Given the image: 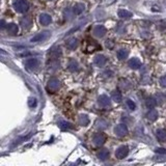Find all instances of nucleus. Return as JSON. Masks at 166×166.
<instances>
[{"label": "nucleus", "instance_id": "1", "mask_svg": "<svg viewBox=\"0 0 166 166\" xmlns=\"http://www.w3.org/2000/svg\"><path fill=\"white\" fill-rule=\"evenodd\" d=\"M13 7L19 14H24L29 9V3L27 0H14Z\"/></svg>", "mask_w": 166, "mask_h": 166}, {"label": "nucleus", "instance_id": "2", "mask_svg": "<svg viewBox=\"0 0 166 166\" xmlns=\"http://www.w3.org/2000/svg\"><path fill=\"white\" fill-rule=\"evenodd\" d=\"M60 87V82L57 78L52 77L49 79L48 84H47V89L49 90V92H57Z\"/></svg>", "mask_w": 166, "mask_h": 166}, {"label": "nucleus", "instance_id": "3", "mask_svg": "<svg viewBox=\"0 0 166 166\" xmlns=\"http://www.w3.org/2000/svg\"><path fill=\"white\" fill-rule=\"evenodd\" d=\"M114 133L118 137H124L128 134V127L126 124H118L114 128Z\"/></svg>", "mask_w": 166, "mask_h": 166}, {"label": "nucleus", "instance_id": "4", "mask_svg": "<svg viewBox=\"0 0 166 166\" xmlns=\"http://www.w3.org/2000/svg\"><path fill=\"white\" fill-rule=\"evenodd\" d=\"M51 35V32L50 31H43V32H40V33H37V35L32 37L30 42L32 43H39V42H44V41H46L49 37Z\"/></svg>", "mask_w": 166, "mask_h": 166}, {"label": "nucleus", "instance_id": "5", "mask_svg": "<svg viewBox=\"0 0 166 166\" xmlns=\"http://www.w3.org/2000/svg\"><path fill=\"white\" fill-rule=\"evenodd\" d=\"M128 154H129V147L127 145H120L115 152V157L122 160V159H125L128 156Z\"/></svg>", "mask_w": 166, "mask_h": 166}, {"label": "nucleus", "instance_id": "6", "mask_svg": "<svg viewBox=\"0 0 166 166\" xmlns=\"http://www.w3.org/2000/svg\"><path fill=\"white\" fill-rule=\"evenodd\" d=\"M92 141L96 145H103L105 141H106V136L103 134V133H97V134L94 135L92 137Z\"/></svg>", "mask_w": 166, "mask_h": 166}, {"label": "nucleus", "instance_id": "7", "mask_svg": "<svg viewBox=\"0 0 166 166\" xmlns=\"http://www.w3.org/2000/svg\"><path fill=\"white\" fill-rule=\"evenodd\" d=\"M40 66V61L37 58H28L25 61V66L29 70H35Z\"/></svg>", "mask_w": 166, "mask_h": 166}, {"label": "nucleus", "instance_id": "8", "mask_svg": "<svg viewBox=\"0 0 166 166\" xmlns=\"http://www.w3.org/2000/svg\"><path fill=\"white\" fill-rule=\"evenodd\" d=\"M66 46L69 50H75L79 46V41L76 37H71L66 42Z\"/></svg>", "mask_w": 166, "mask_h": 166}, {"label": "nucleus", "instance_id": "9", "mask_svg": "<svg viewBox=\"0 0 166 166\" xmlns=\"http://www.w3.org/2000/svg\"><path fill=\"white\" fill-rule=\"evenodd\" d=\"M92 32H94V35H96V37H103L104 35H106V28H105V26L103 25H97L94 28V30H92Z\"/></svg>", "mask_w": 166, "mask_h": 166}, {"label": "nucleus", "instance_id": "10", "mask_svg": "<svg viewBox=\"0 0 166 166\" xmlns=\"http://www.w3.org/2000/svg\"><path fill=\"white\" fill-rule=\"evenodd\" d=\"M62 55V51H61V48L60 47H55V48L51 49L50 52H49V56L50 58H53V59H57L60 56Z\"/></svg>", "mask_w": 166, "mask_h": 166}, {"label": "nucleus", "instance_id": "11", "mask_svg": "<svg viewBox=\"0 0 166 166\" xmlns=\"http://www.w3.org/2000/svg\"><path fill=\"white\" fill-rule=\"evenodd\" d=\"M110 99L107 97L106 95H101L100 97L98 98V103L101 107H108L110 106Z\"/></svg>", "mask_w": 166, "mask_h": 166}, {"label": "nucleus", "instance_id": "12", "mask_svg": "<svg viewBox=\"0 0 166 166\" xmlns=\"http://www.w3.org/2000/svg\"><path fill=\"white\" fill-rule=\"evenodd\" d=\"M128 66H129L132 70H138V69H140L141 62L138 58L134 57V58H131V59L128 61Z\"/></svg>", "mask_w": 166, "mask_h": 166}, {"label": "nucleus", "instance_id": "13", "mask_svg": "<svg viewBox=\"0 0 166 166\" xmlns=\"http://www.w3.org/2000/svg\"><path fill=\"white\" fill-rule=\"evenodd\" d=\"M52 22V18L48 14H41L40 15V23L43 26H47Z\"/></svg>", "mask_w": 166, "mask_h": 166}, {"label": "nucleus", "instance_id": "14", "mask_svg": "<svg viewBox=\"0 0 166 166\" xmlns=\"http://www.w3.org/2000/svg\"><path fill=\"white\" fill-rule=\"evenodd\" d=\"M94 62H95V64H96V66H105V64H106L107 58H106V56H104V55L99 54V55H97V56L95 57Z\"/></svg>", "mask_w": 166, "mask_h": 166}, {"label": "nucleus", "instance_id": "15", "mask_svg": "<svg viewBox=\"0 0 166 166\" xmlns=\"http://www.w3.org/2000/svg\"><path fill=\"white\" fill-rule=\"evenodd\" d=\"M6 30H7V33L9 35H16L18 33L19 27H18V25L16 23H11V24H7Z\"/></svg>", "mask_w": 166, "mask_h": 166}, {"label": "nucleus", "instance_id": "16", "mask_svg": "<svg viewBox=\"0 0 166 166\" xmlns=\"http://www.w3.org/2000/svg\"><path fill=\"white\" fill-rule=\"evenodd\" d=\"M84 11H85V5L83 3H76L73 6V13L75 15H81Z\"/></svg>", "mask_w": 166, "mask_h": 166}, {"label": "nucleus", "instance_id": "17", "mask_svg": "<svg viewBox=\"0 0 166 166\" xmlns=\"http://www.w3.org/2000/svg\"><path fill=\"white\" fill-rule=\"evenodd\" d=\"M156 136H157L158 140L161 142H165L166 141V130L164 129H158L156 131Z\"/></svg>", "mask_w": 166, "mask_h": 166}, {"label": "nucleus", "instance_id": "18", "mask_svg": "<svg viewBox=\"0 0 166 166\" xmlns=\"http://www.w3.org/2000/svg\"><path fill=\"white\" fill-rule=\"evenodd\" d=\"M20 24H21V26H22V28L27 29V28H29V27L31 26L32 21H31V19H30V18L24 17V18H22V19L20 20Z\"/></svg>", "mask_w": 166, "mask_h": 166}, {"label": "nucleus", "instance_id": "19", "mask_svg": "<svg viewBox=\"0 0 166 166\" xmlns=\"http://www.w3.org/2000/svg\"><path fill=\"white\" fill-rule=\"evenodd\" d=\"M118 17H120L122 19H130L133 17V13L127 11V9H120L118 13Z\"/></svg>", "mask_w": 166, "mask_h": 166}, {"label": "nucleus", "instance_id": "20", "mask_svg": "<svg viewBox=\"0 0 166 166\" xmlns=\"http://www.w3.org/2000/svg\"><path fill=\"white\" fill-rule=\"evenodd\" d=\"M158 116H159V114H158V111H157V110H155V109H153V108H151V110H149V111L146 113V118H149V120H152V122H154V120H157Z\"/></svg>", "mask_w": 166, "mask_h": 166}, {"label": "nucleus", "instance_id": "21", "mask_svg": "<svg viewBox=\"0 0 166 166\" xmlns=\"http://www.w3.org/2000/svg\"><path fill=\"white\" fill-rule=\"evenodd\" d=\"M128 56H129V50H127V49H120V50L118 51V58L120 60L126 59Z\"/></svg>", "mask_w": 166, "mask_h": 166}, {"label": "nucleus", "instance_id": "22", "mask_svg": "<svg viewBox=\"0 0 166 166\" xmlns=\"http://www.w3.org/2000/svg\"><path fill=\"white\" fill-rule=\"evenodd\" d=\"M68 68H69V70L71 72H77L79 70V64H78V62L75 59H71Z\"/></svg>", "mask_w": 166, "mask_h": 166}, {"label": "nucleus", "instance_id": "23", "mask_svg": "<svg viewBox=\"0 0 166 166\" xmlns=\"http://www.w3.org/2000/svg\"><path fill=\"white\" fill-rule=\"evenodd\" d=\"M111 98H112V100L114 101V102H116V103H120V102H122V100H123V96H122V94H120L118 90L112 92Z\"/></svg>", "mask_w": 166, "mask_h": 166}, {"label": "nucleus", "instance_id": "24", "mask_svg": "<svg viewBox=\"0 0 166 166\" xmlns=\"http://www.w3.org/2000/svg\"><path fill=\"white\" fill-rule=\"evenodd\" d=\"M98 158L100 159V160H106L109 158V151L108 149H102L100 152L98 153Z\"/></svg>", "mask_w": 166, "mask_h": 166}, {"label": "nucleus", "instance_id": "25", "mask_svg": "<svg viewBox=\"0 0 166 166\" xmlns=\"http://www.w3.org/2000/svg\"><path fill=\"white\" fill-rule=\"evenodd\" d=\"M59 127L61 128V129L66 130V129H74L75 126L73 125V124L69 123V122H64V120H61V122H59Z\"/></svg>", "mask_w": 166, "mask_h": 166}, {"label": "nucleus", "instance_id": "26", "mask_svg": "<svg viewBox=\"0 0 166 166\" xmlns=\"http://www.w3.org/2000/svg\"><path fill=\"white\" fill-rule=\"evenodd\" d=\"M89 124V118L86 114H81L79 116V125L81 126H87Z\"/></svg>", "mask_w": 166, "mask_h": 166}, {"label": "nucleus", "instance_id": "27", "mask_svg": "<svg viewBox=\"0 0 166 166\" xmlns=\"http://www.w3.org/2000/svg\"><path fill=\"white\" fill-rule=\"evenodd\" d=\"M145 104H146V106L149 107V108H154L156 105H157V101H156V99L153 97H149L146 99L145 101Z\"/></svg>", "mask_w": 166, "mask_h": 166}, {"label": "nucleus", "instance_id": "28", "mask_svg": "<svg viewBox=\"0 0 166 166\" xmlns=\"http://www.w3.org/2000/svg\"><path fill=\"white\" fill-rule=\"evenodd\" d=\"M97 127L99 128V129L104 130V129H106L107 127H108V123H107L105 120H98L97 122Z\"/></svg>", "mask_w": 166, "mask_h": 166}, {"label": "nucleus", "instance_id": "29", "mask_svg": "<svg viewBox=\"0 0 166 166\" xmlns=\"http://www.w3.org/2000/svg\"><path fill=\"white\" fill-rule=\"evenodd\" d=\"M37 105V101L35 98L31 97V98H29L28 99V106L30 107V108H35Z\"/></svg>", "mask_w": 166, "mask_h": 166}, {"label": "nucleus", "instance_id": "30", "mask_svg": "<svg viewBox=\"0 0 166 166\" xmlns=\"http://www.w3.org/2000/svg\"><path fill=\"white\" fill-rule=\"evenodd\" d=\"M127 105H128V107H129L131 110H135V109H136V104H135L132 100H127Z\"/></svg>", "mask_w": 166, "mask_h": 166}, {"label": "nucleus", "instance_id": "31", "mask_svg": "<svg viewBox=\"0 0 166 166\" xmlns=\"http://www.w3.org/2000/svg\"><path fill=\"white\" fill-rule=\"evenodd\" d=\"M155 152L157 153V154L165 155L166 154V149H163V147H157V149H155Z\"/></svg>", "mask_w": 166, "mask_h": 166}, {"label": "nucleus", "instance_id": "32", "mask_svg": "<svg viewBox=\"0 0 166 166\" xmlns=\"http://www.w3.org/2000/svg\"><path fill=\"white\" fill-rule=\"evenodd\" d=\"M160 84H161V86H163V87H166V76H163V77H161V79H160Z\"/></svg>", "mask_w": 166, "mask_h": 166}, {"label": "nucleus", "instance_id": "33", "mask_svg": "<svg viewBox=\"0 0 166 166\" xmlns=\"http://www.w3.org/2000/svg\"><path fill=\"white\" fill-rule=\"evenodd\" d=\"M5 21L4 20H2L1 21V28H5Z\"/></svg>", "mask_w": 166, "mask_h": 166}]
</instances>
